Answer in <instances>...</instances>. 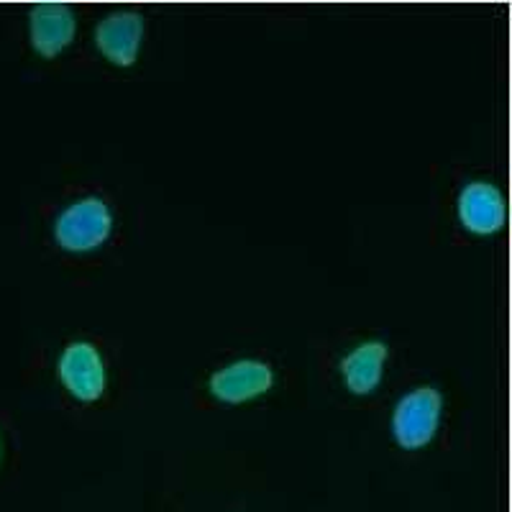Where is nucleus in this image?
Listing matches in <instances>:
<instances>
[{"label": "nucleus", "mask_w": 512, "mask_h": 512, "mask_svg": "<svg viewBox=\"0 0 512 512\" xmlns=\"http://www.w3.org/2000/svg\"><path fill=\"white\" fill-rule=\"evenodd\" d=\"M443 420V395L438 387L420 384L395 402L392 410V438L405 451L425 448L438 436Z\"/></svg>", "instance_id": "obj_2"}, {"label": "nucleus", "mask_w": 512, "mask_h": 512, "mask_svg": "<svg viewBox=\"0 0 512 512\" xmlns=\"http://www.w3.org/2000/svg\"><path fill=\"white\" fill-rule=\"evenodd\" d=\"M57 379L77 402H98L108 390V364L93 341H72L57 359Z\"/></svg>", "instance_id": "obj_3"}, {"label": "nucleus", "mask_w": 512, "mask_h": 512, "mask_svg": "<svg viewBox=\"0 0 512 512\" xmlns=\"http://www.w3.org/2000/svg\"><path fill=\"white\" fill-rule=\"evenodd\" d=\"M144 16L131 8L108 13L95 26V49L116 67H134L144 44Z\"/></svg>", "instance_id": "obj_5"}, {"label": "nucleus", "mask_w": 512, "mask_h": 512, "mask_svg": "<svg viewBox=\"0 0 512 512\" xmlns=\"http://www.w3.org/2000/svg\"><path fill=\"white\" fill-rule=\"evenodd\" d=\"M0 454H3V448H0Z\"/></svg>", "instance_id": "obj_9"}, {"label": "nucleus", "mask_w": 512, "mask_h": 512, "mask_svg": "<svg viewBox=\"0 0 512 512\" xmlns=\"http://www.w3.org/2000/svg\"><path fill=\"white\" fill-rule=\"evenodd\" d=\"M111 205L98 195H85L62 210L54 221V241L70 254H90L113 236Z\"/></svg>", "instance_id": "obj_1"}, {"label": "nucleus", "mask_w": 512, "mask_h": 512, "mask_svg": "<svg viewBox=\"0 0 512 512\" xmlns=\"http://www.w3.org/2000/svg\"><path fill=\"white\" fill-rule=\"evenodd\" d=\"M456 216L461 226L474 236H492L505 226V195L489 180L466 182L456 198Z\"/></svg>", "instance_id": "obj_6"}, {"label": "nucleus", "mask_w": 512, "mask_h": 512, "mask_svg": "<svg viewBox=\"0 0 512 512\" xmlns=\"http://www.w3.org/2000/svg\"><path fill=\"white\" fill-rule=\"evenodd\" d=\"M387 361H390V349L382 338H367L341 356L338 374H341V382L351 395L369 397L379 390Z\"/></svg>", "instance_id": "obj_8"}, {"label": "nucleus", "mask_w": 512, "mask_h": 512, "mask_svg": "<svg viewBox=\"0 0 512 512\" xmlns=\"http://www.w3.org/2000/svg\"><path fill=\"white\" fill-rule=\"evenodd\" d=\"M77 16L67 3H39L31 8L29 39L39 57L54 59L72 47Z\"/></svg>", "instance_id": "obj_7"}, {"label": "nucleus", "mask_w": 512, "mask_h": 512, "mask_svg": "<svg viewBox=\"0 0 512 512\" xmlns=\"http://www.w3.org/2000/svg\"><path fill=\"white\" fill-rule=\"evenodd\" d=\"M277 382L274 367L264 359H233L208 377V392L223 405H244L267 395Z\"/></svg>", "instance_id": "obj_4"}]
</instances>
